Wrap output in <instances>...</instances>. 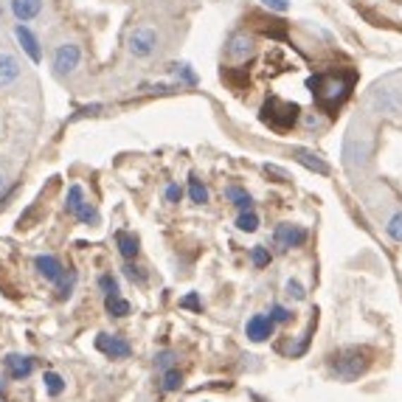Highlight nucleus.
<instances>
[{
	"instance_id": "obj_20",
	"label": "nucleus",
	"mask_w": 402,
	"mask_h": 402,
	"mask_svg": "<svg viewBox=\"0 0 402 402\" xmlns=\"http://www.w3.org/2000/svg\"><path fill=\"white\" fill-rule=\"evenodd\" d=\"M104 310H107L113 318H124V315H130V301L121 298V296H107V298H104Z\"/></svg>"
},
{
	"instance_id": "obj_3",
	"label": "nucleus",
	"mask_w": 402,
	"mask_h": 402,
	"mask_svg": "<svg viewBox=\"0 0 402 402\" xmlns=\"http://www.w3.org/2000/svg\"><path fill=\"white\" fill-rule=\"evenodd\" d=\"M155 48H158V34H155V28L138 25V28L130 31V37H127V51H130L133 56L147 59V56L155 54Z\"/></svg>"
},
{
	"instance_id": "obj_26",
	"label": "nucleus",
	"mask_w": 402,
	"mask_h": 402,
	"mask_svg": "<svg viewBox=\"0 0 402 402\" xmlns=\"http://www.w3.org/2000/svg\"><path fill=\"white\" fill-rule=\"evenodd\" d=\"M189 197H192V202H197V205L208 202V189L202 186L197 178H192V181H189Z\"/></svg>"
},
{
	"instance_id": "obj_34",
	"label": "nucleus",
	"mask_w": 402,
	"mask_h": 402,
	"mask_svg": "<svg viewBox=\"0 0 402 402\" xmlns=\"http://www.w3.org/2000/svg\"><path fill=\"white\" fill-rule=\"evenodd\" d=\"M104 107L102 104H87V107H79L76 110V116H71V121H76V118H85V116H99Z\"/></svg>"
},
{
	"instance_id": "obj_36",
	"label": "nucleus",
	"mask_w": 402,
	"mask_h": 402,
	"mask_svg": "<svg viewBox=\"0 0 402 402\" xmlns=\"http://www.w3.org/2000/svg\"><path fill=\"white\" fill-rule=\"evenodd\" d=\"M264 8H273V11H290V0H262Z\"/></svg>"
},
{
	"instance_id": "obj_11",
	"label": "nucleus",
	"mask_w": 402,
	"mask_h": 402,
	"mask_svg": "<svg viewBox=\"0 0 402 402\" xmlns=\"http://www.w3.org/2000/svg\"><path fill=\"white\" fill-rule=\"evenodd\" d=\"M34 267H37V273H39L45 281H51V284H56V281L62 279V273H65L62 262H59L56 256H51V253H39V256L34 259Z\"/></svg>"
},
{
	"instance_id": "obj_35",
	"label": "nucleus",
	"mask_w": 402,
	"mask_h": 402,
	"mask_svg": "<svg viewBox=\"0 0 402 402\" xmlns=\"http://www.w3.org/2000/svg\"><path fill=\"white\" fill-rule=\"evenodd\" d=\"M284 290H287V296H290V298H296V301H301V298L307 296V293H304V287H301L298 281H293V279L287 281V287H284Z\"/></svg>"
},
{
	"instance_id": "obj_30",
	"label": "nucleus",
	"mask_w": 402,
	"mask_h": 402,
	"mask_svg": "<svg viewBox=\"0 0 402 402\" xmlns=\"http://www.w3.org/2000/svg\"><path fill=\"white\" fill-rule=\"evenodd\" d=\"M124 276H127L130 281H135V284H144V281H147V273H144L138 264H133V262L124 264Z\"/></svg>"
},
{
	"instance_id": "obj_42",
	"label": "nucleus",
	"mask_w": 402,
	"mask_h": 402,
	"mask_svg": "<svg viewBox=\"0 0 402 402\" xmlns=\"http://www.w3.org/2000/svg\"><path fill=\"white\" fill-rule=\"evenodd\" d=\"M3 189H6V172L0 169V192H3Z\"/></svg>"
},
{
	"instance_id": "obj_23",
	"label": "nucleus",
	"mask_w": 402,
	"mask_h": 402,
	"mask_svg": "<svg viewBox=\"0 0 402 402\" xmlns=\"http://www.w3.org/2000/svg\"><path fill=\"white\" fill-rule=\"evenodd\" d=\"M236 228L245 231V233H253V231L259 228V214H256V211H242V214L236 217Z\"/></svg>"
},
{
	"instance_id": "obj_32",
	"label": "nucleus",
	"mask_w": 402,
	"mask_h": 402,
	"mask_svg": "<svg viewBox=\"0 0 402 402\" xmlns=\"http://www.w3.org/2000/svg\"><path fill=\"white\" fill-rule=\"evenodd\" d=\"M172 71L181 76V82H186V85H197V76L192 73V68H189V65H172Z\"/></svg>"
},
{
	"instance_id": "obj_10",
	"label": "nucleus",
	"mask_w": 402,
	"mask_h": 402,
	"mask_svg": "<svg viewBox=\"0 0 402 402\" xmlns=\"http://www.w3.org/2000/svg\"><path fill=\"white\" fill-rule=\"evenodd\" d=\"M14 37H17L20 48L25 51V56H28L31 62H42V48H39V39L34 37V31H31L28 25L17 23V25H14Z\"/></svg>"
},
{
	"instance_id": "obj_28",
	"label": "nucleus",
	"mask_w": 402,
	"mask_h": 402,
	"mask_svg": "<svg viewBox=\"0 0 402 402\" xmlns=\"http://www.w3.org/2000/svg\"><path fill=\"white\" fill-rule=\"evenodd\" d=\"M386 233H389L394 242H402V211H397V214L389 219V225H386Z\"/></svg>"
},
{
	"instance_id": "obj_19",
	"label": "nucleus",
	"mask_w": 402,
	"mask_h": 402,
	"mask_svg": "<svg viewBox=\"0 0 402 402\" xmlns=\"http://www.w3.org/2000/svg\"><path fill=\"white\" fill-rule=\"evenodd\" d=\"M225 197L233 202L239 211H253V200H250V195H248L245 189H239V186H228V189H225Z\"/></svg>"
},
{
	"instance_id": "obj_14",
	"label": "nucleus",
	"mask_w": 402,
	"mask_h": 402,
	"mask_svg": "<svg viewBox=\"0 0 402 402\" xmlns=\"http://www.w3.org/2000/svg\"><path fill=\"white\" fill-rule=\"evenodd\" d=\"M8 8H11V14H14V20H17V23H28V20L39 17V11H42V0H11V3H8Z\"/></svg>"
},
{
	"instance_id": "obj_1",
	"label": "nucleus",
	"mask_w": 402,
	"mask_h": 402,
	"mask_svg": "<svg viewBox=\"0 0 402 402\" xmlns=\"http://www.w3.org/2000/svg\"><path fill=\"white\" fill-rule=\"evenodd\" d=\"M315 96H318V104L327 110V113H335L343 102H346V96H349V90H352V76H338V73H321V76H315Z\"/></svg>"
},
{
	"instance_id": "obj_7",
	"label": "nucleus",
	"mask_w": 402,
	"mask_h": 402,
	"mask_svg": "<svg viewBox=\"0 0 402 402\" xmlns=\"http://www.w3.org/2000/svg\"><path fill=\"white\" fill-rule=\"evenodd\" d=\"M372 110L380 116H400L402 113V93L394 87H377L372 93Z\"/></svg>"
},
{
	"instance_id": "obj_18",
	"label": "nucleus",
	"mask_w": 402,
	"mask_h": 402,
	"mask_svg": "<svg viewBox=\"0 0 402 402\" xmlns=\"http://www.w3.org/2000/svg\"><path fill=\"white\" fill-rule=\"evenodd\" d=\"M116 242H118V253H121L127 262H133V259L138 256V236H135V233L118 231V233H116Z\"/></svg>"
},
{
	"instance_id": "obj_8",
	"label": "nucleus",
	"mask_w": 402,
	"mask_h": 402,
	"mask_svg": "<svg viewBox=\"0 0 402 402\" xmlns=\"http://www.w3.org/2000/svg\"><path fill=\"white\" fill-rule=\"evenodd\" d=\"M273 239L281 245V250H290V248H301L307 242V231L301 225H290V222H281L273 233Z\"/></svg>"
},
{
	"instance_id": "obj_25",
	"label": "nucleus",
	"mask_w": 402,
	"mask_h": 402,
	"mask_svg": "<svg viewBox=\"0 0 402 402\" xmlns=\"http://www.w3.org/2000/svg\"><path fill=\"white\" fill-rule=\"evenodd\" d=\"M73 217H76L79 222H85V225H96V222H99V211H96L87 200L82 202V208H79Z\"/></svg>"
},
{
	"instance_id": "obj_6",
	"label": "nucleus",
	"mask_w": 402,
	"mask_h": 402,
	"mask_svg": "<svg viewBox=\"0 0 402 402\" xmlns=\"http://www.w3.org/2000/svg\"><path fill=\"white\" fill-rule=\"evenodd\" d=\"M369 155H372V141L366 135L363 138H358V135L346 138V144H343V166L349 172H355L358 166H363L369 161Z\"/></svg>"
},
{
	"instance_id": "obj_5",
	"label": "nucleus",
	"mask_w": 402,
	"mask_h": 402,
	"mask_svg": "<svg viewBox=\"0 0 402 402\" xmlns=\"http://www.w3.org/2000/svg\"><path fill=\"white\" fill-rule=\"evenodd\" d=\"M262 118L267 121V124H273V127H290V124H296V118H298V107L296 104H290V102H279V99H270L264 107H262Z\"/></svg>"
},
{
	"instance_id": "obj_9",
	"label": "nucleus",
	"mask_w": 402,
	"mask_h": 402,
	"mask_svg": "<svg viewBox=\"0 0 402 402\" xmlns=\"http://www.w3.org/2000/svg\"><path fill=\"white\" fill-rule=\"evenodd\" d=\"M96 349L113 360H121V358H130V343L121 338V335H99L96 338Z\"/></svg>"
},
{
	"instance_id": "obj_33",
	"label": "nucleus",
	"mask_w": 402,
	"mask_h": 402,
	"mask_svg": "<svg viewBox=\"0 0 402 402\" xmlns=\"http://www.w3.org/2000/svg\"><path fill=\"white\" fill-rule=\"evenodd\" d=\"M99 287L104 290V296H118V281H116V279H113L110 273L99 279Z\"/></svg>"
},
{
	"instance_id": "obj_38",
	"label": "nucleus",
	"mask_w": 402,
	"mask_h": 402,
	"mask_svg": "<svg viewBox=\"0 0 402 402\" xmlns=\"http://www.w3.org/2000/svg\"><path fill=\"white\" fill-rule=\"evenodd\" d=\"M181 197H183V192H181V186H166V200L169 202H181Z\"/></svg>"
},
{
	"instance_id": "obj_31",
	"label": "nucleus",
	"mask_w": 402,
	"mask_h": 402,
	"mask_svg": "<svg viewBox=\"0 0 402 402\" xmlns=\"http://www.w3.org/2000/svg\"><path fill=\"white\" fill-rule=\"evenodd\" d=\"M290 318H293V312L284 310L281 304H273V307H270V321H273V324H287Z\"/></svg>"
},
{
	"instance_id": "obj_16",
	"label": "nucleus",
	"mask_w": 402,
	"mask_h": 402,
	"mask_svg": "<svg viewBox=\"0 0 402 402\" xmlns=\"http://www.w3.org/2000/svg\"><path fill=\"white\" fill-rule=\"evenodd\" d=\"M20 59L14 56V54H6V51H0V87H6V85H11L17 76H20Z\"/></svg>"
},
{
	"instance_id": "obj_27",
	"label": "nucleus",
	"mask_w": 402,
	"mask_h": 402,
	"mask_svg": "<svg viewBox=\"0 0 402 402\" xmlns=\"http://www.w3.org/2000/svg\"><path fill=\"white\" fill-rule=\"evenodd\" d=\"M181 386H183V374L178 369H166L164 372V389L166 391H178Z\"/></svg>"
},
{
	"instance_id": "obj_13",
	"label": "nucleus",
	"mask_w": 402,
	"mask_h": 402,
	"mask_svg": "<svg viewBox=\"0 0 402 402\" xmlns=\"http://www.w3.org/2000/svg\"><path fill=\"white\" fill-rule=\"evenodd\" d=\"M3 363H6L11 380H25L34 372V358H25V355H8Z\"/></svg>"
},
{
	"instance_id": "obj_12",
	"label": "nucleus",
	"mask_w": 402,
	"mask_h": 402,
	"mask_svg": "<svg viewBox=\"0 0 402 402\" xmlns=\"http://www.w3.org/2000/svg\"><path fill=\"white\" fill-rule=\"evenodd\" d=\"M273 321L267 318V315H253L250 321H248V327H245V332H248V338L253 341V343H262V341H267L270 335H273Z\"/></svg>"
},
{
	"instance_id": "obj_24",
	"label": "nucleus",
	"mask_w": 402,
	"mask_h": 402,
	"mask_svg": "<svg viewBox=\"0 0 402 402\" xmlns=\"http://www.w3.org/2000/svg\"><path fill=\"white\" fill-rule=\"evenodd\" d=\"M73 284H76V270H65V273H62V279L56 281V293H59V298H68V296H71V290H73Z\"/></svg>"
},
{
	"instance_id": "obj_41",
	"label": "nucleus",
	"mask_w": 402,
	"mask_h": 402,
	"mask_svg": "<svg viewBox=\"0 0 402 402\" xmlns=\"http://www.w3.org/2000/svg\"><path fill=\"white\" fill-rule=\"evenodd\" d=\"M14 192H17V186H8V189H6V192H3V197H0V211H3V208H6V205H8V200H11V197H14Z\"/></svg>"
},
{
	"instance_id": "obj_39",
	"label": "nucleus",
	"mask_w": 402,
	"mask_h": 402,
	"mask_svg": "<svg viewBox=\"0 0 402 402\" xmlns=\"http://www.w3.org/2000/svg\"><path fill=\"white\" fill-rule=\"evenodd\" d=\"M172 360H175V355H172V352H161V355L155 358V363H158L161 369H166V366H172Z\"/></svg>"
},
{
	"instance_id": "obj_44",
	"label": "nucleus",
	"mask_w": 402,
	"mask_h": 402,
	"mask_svg": "<svg viewBox=\"0 0 402 402\" xmlns=\"http://www.w3.org/2000/svg\"><path fill=\"white\" fill-rule=\"evenodd\" d=\"M0 14H3V6H0Z\"/></svg>"
},
{
	"instance_id": "obj_37",
	"label": "nucleus",
	"mask_w": 402,
	"mask_h": 402,
	"mask_svg": "<svg viewBox=\"0 0 402 402\" xmlns=\"http://www.w3.org/2000/svg\"><path fill=\"white\" fill-rule=\"evenodd\" d=\"M181 307H189V310H202V304H200V298H197V293L186 296V298L181 301Z\"/></svg>"
},
{
	"instance_id": "obj_22",
	"label": "nucleus",
	"mask_w": 402,
	"mask_h": 402,
	"mask_svg": "<svg viewBox=\"0 0 402 402\" xmlns=\"http://www.w3.org/2000/svg\"><path fill=\"white\" fill-rule=\"evenodd\" d=\"M82 202H85L82 186H71V189H68V197H65V211H68V214H76V211L82 208Z\"/></svg>"
},
{
	"instance_id": "obj_43",
	"label": "nucleus",
	"mask_w": 402,
	"mask_h": 402,
	"mask_svg": "<svg viewBox=\"0 0 402 402\" xmlns=\"http://www.w3.org/2000/svg\"><path fill=\"white\" fill-rule=\"evenodd\" d=\"M0 394H3V380H0Z\"/></svg>"
},
{
	"instance_id": "obj_17",
	"label": "nucleus",
	"mask_w": 402,
	"mask_h": 402,
	"mask_svg": "<svg viewBox=\"0 0 402 402\" xmlns=\"http://www.w3.org/2000/svg\"><path fill=\"white\" fill-rule=\"evenodd\" d=\"M250 51H253V39H250L248 34H233V37L228 39V45H225V54H228L231 59L248 56Z\"/></svg>"
},
{
	"instance_id": "obj_21",
	"label": "nucleus",
	"mask_w": 402,
	"mask_h": 402,
	"mask_svg": "<svg viewBox=\"0 0 402 402\" xmlns=\"http://www.w3.org/2000/svg\"><path fill=\"white\" fill-rule=\"evenodd\" d=\"M42 383H45V391H48L51 397H59V394L65 391V380H62L56 372H45V374H42Z\"/></svg>"
},
{
	"instance_id": "obj_2",
	"label": "nucleus",
	"mask_w": 402,
	"mask_h": 402,
	"mask_svg": "<svg viewBox=\"0 0 402 402\" xmlns=\"http://www.w3.org/2000/svg\"><path fill=\"white\" fill-rule=\"evenodd\" d=\"M372 363V352L369 349H360V346H346V349H338L332 358H329V369L341 377V380H358Z\"/></svg>"
},
{
	"instance_id": "obj_29",
	"label": "nucleus",
	"mask_w": 402,
	"mask_h": 402,
	"mask_svg": "<svg viewBox=\"0 0 402 402\" xmlns=\"http://www.w3.org/2000/svg\"><path fill=\"white\" fill-rule=\"evenodd\" d=\"M250 259H253L256 267H264V264H270V250H267L264 245H256V248L250 250Z\"/></svg>"
},
{
	"instance_id": "obj_15",
	"label": "nucleus",
	"mask_w": 402,
	"mask_h": 402,
	"mask_svg": "<svg viewBox=\"0 0 402 402\" xmlns=\"http://www.w3.org/2000/svg\"><path fill=\"white\" fill-rule=\"evenodd\" d=\"M293 158L301 164V166H307L310 172H318V175H329V164L321 158V155H315V152H310V150H293Z\"/></svg>"
},
{
	"instance_id": "obj_4",
	"label": "nucleus",
	"mask_w": 402,
	"mask_h": 402,
	"mask_svg": "<svg viewBox=\"0 0 402 402\" xmlns=\"http://www.w3.org/2000/svg\"><path fill=\"white\" fill-rule=\"evenodd\" d=\"M79 59H82V48L76 42H62L56 45L54 51V59H51V68H54V76H68L79 68Z\"/></svg>"
},
{
	"instance_id": "obj_40",
	"label": "nucleus",
	"mask_w": 402,
	"mask_h": 402,
	"mask_svg": "<svg viewBox=\"0 0 402 402\" xmlns=\"http://www.w3.org/2000/svg\"><path fill=\"white\" fill-rule=\"evenodd\" d=\"M264 172H267V175H273V178H279L281 183L287 181V172H284V169H279V166H270V164H267V166H264Z\"/></svg>"
}]
</instances>
